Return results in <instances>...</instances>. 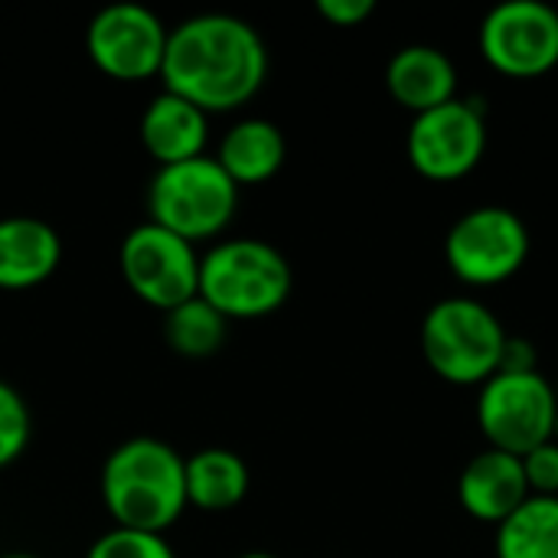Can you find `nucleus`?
<instances>
[{
  "instance_id": "obj_3",
  "label": "nucleus",
  "mask_w": 558,
  "mask_h": 558,
  "mask_svg": "<svg viewBox=\"0 0 558 558\" xmlns=\"http://www.w3.org/2000/svg\"><path fill=\"white\" fill-rule=\"evenodd\" d=\"M294 275L288 258L262 239H219L199 255V298L226 320H258L284 307Z\"/></svg>"
},
{
  "instance_id": "obj_13",
  "label": "nucleus",
  "mask_w": 558,
  "mask_h": 558,
  "mask_svg": "<svg viewBox=\"0 0 558 558\" xmlns=\"http://www.w3.org/2000/svg\"><path fill=\"white\" fill-rule=\"evenodd\" d=\"M141 144L157 167H173L206 157L209 114L199 111L193 101L163 88L160 95L150 98V105L141 114Z\"/></svg>"
},
{
  "instance_id": "obj_2",
  "label": "nucleus",
  "mask_w": 558,
  "mask_h": 558,
  "mask_svg": "<svg viewBox=\"0 0 558 558\" xmlns=\"http://www.w3.org/2000/svg\"><path fill=\"white\" fill-rule=\"evenodd\" d=\"M186 458L160 438L121 441L101 468V500L114 526L167 533L186 504Z\"/></svg>"
},
{
  "instance_id": "obj_6",
  "label": "nucleus",
  "mask_w": 558,
  "mask_h": 558,
  "mask_svg": "<svg viewBox=\"0 0 558 558\" xmlns=\"http://www.w3.org/2000/svg\"><path fill=\"white\" fill-rule=\"evenodd\" d=\"M558 402L553 383L536 373H497L481 386L477 425L490 448L507 454H530L553 441Z\"/></svg>"
},
{
  "instance_id": "obj_26",
  "label": "nucleus",
  "mask_w": 558,
  "mask_h": 558,
  "mask_svg": "<svg viewBox=\"0 0 558 558\" xmlns=\"http://www.w3.org/2000/svg\"><path fill=\"white\" fill-rule=\"evenodd\" d=\"M0 558H39V556H29V553H3Z\"/></svg>"
},
{
  "instance_id": "obj_27",
  "label": "nucleus",
  "mask_w": 558,
  "mask_h": 558,
  "mask_svg": "<svg viewBox=\"0 0 558 558\" xmlns=\"http://www.w3.org/2000/svg\"><path fill=\"white\" fill-rule=\"evenodd\" d=\"M553 389H556V402H558V379H556V386H553Z\"/></svg>"
},
{
  "instance_id": "obj_12",
  "label": "nucleus",
  "mask_w": 558,
  "mask_h": 558,
  "mask_svg": "<svg viewBox=\"0 0 558 558\" xmlns=\"http://www.w3.org/2000/svg\"><path fill=\"white\" fill-rule=\"evenodd\" d=\"M530 494L523 461L517 454L487 448L458 477V500L468 517L500 526Z\"/></svg>"
},
{
  "instance_id": "obj_4",
  "label": "nucleus",
  "mask_w": 558,
  "mask_h": 558,
  "mask_svg": "<svg viewBox=\"0 0 558 558\" xmlns=\"http://www.w3.org/2000/svg\"><path fill=\"white\" fill-rule=\"evenodd\" d=\"M507 330L477 298H445L422 320V353L432 373L454 386H484L500 373Z\"/></svg>"
},
{
  "instance_id": "obj_11",
  "label": "nucleus",
  "mask_w": 558,
  "mask_h": 558,
  "mask_svg": "<svg viewBox=\"0 0 558 558\" xmlns=\"http://www.w3.org/2000/svg\"><path fill=\"white\" fill-rule=\"evenodd\" d=\"M484 59L510 78H539L558 65V10L543 0H507L481 20Z\"/></svg>"
},
{
  "instance_id": "obj_18",
  "label": "nucleus",
  "mask_w": 558,
  "mask_h": 558,
  "mask_svg": "<svg viewBox=\"0 0 558 558\" xmlns=\"http://www.w3.org/2000/svg\"><path fill=\"white\" fill-rule=\"evenodd\" d=\"M497 558H558V497H526L494 539Z\"/></svg>"
},
{
  "instance_id": "obj_14",
  "label": "nucleus",
  "mask_w": 558,
  "mask_h": 558,
  "mask_svg": "<svg viewBox=\"0 0 558 558\" xmlns=\"http://www.w3.org/2000/svg\"><path fill=\"white\" fill-rule=\"evenodd\" d=\"M62 262L59 232L36 216L0 219V291H29L56 275Z\"/></svg>"
},
{
  "instance_id": "obj_5",
  "label": "nucleus",
  "mask_w": 558,
  "mask_h": 558,
  "mask_svg": "<svg viewBox=\"0 0 558 558\" xmlns=\"http://www.w3.org/2000/svg\"><path fill=\"white\" fill-rule=\"evenodd\" d=\"M150 222L186 242L219 239L239 209V186L216 163V157H196L173 167H157L147 186Z\"/></svg>"
},
{
  "instance_id": "obj_10",
  "label": "nucleus",
  "mask_w": 558,
  "mask_h": 558,
  "mask_svg": "<svg viewBox=\"0 0 558 558\" xmlns=\"http://www.w3.org/2000/svg\"><path fill=\"white\" fill-rule=\"evenodd\" d=\"M170 29L144 3H108L101 7L85 33L88 59L98 72L114 82H147L160 75Z\"/></svg>"
},
{
  "instance_id": "obj_7",
  "label": "nucleus",
  "mask_w": 558,
  "mask_h": 558,
  "mask_svg": "<svg viewBox=\"0 0 558 558\" xmlns=\"http://www.w3.org/2000/svg\"><path fill=\"white\" fill-rule=\"evenodd\" d=\"M526 258L530 229L510 206H474L445 235V262L464 284H504Z\"/></svg>"
},
{
  "instance_id": "obj_22",
  "label": "nucleus",
  "mask_w": 558,
  "mask_h": 558,
  "mask_svg": "<svg viewBox=\"0 0 558 558\" xmlns=\"http://www.w3.org/2000/svg\"><path fill=\"white\" fill-rule=\"evenodd\" d=\"M533 497H558V445L546 441L520 458Z\"/></svg>"
},
{
  "instance_id": "obj_1",
  "label": "nucleus",
  "mask_w": 558,
  "mask_h": 558,
  "mask_svg": "<svg viewBox=\"0 0 558 558\" xmlns=\"http://www.w3.org/2000/svg\"><path fill=\"white\" fill-rule=\"evenodd\" d=\"M160 78L167 92L206 114L235 111L262 92L268 46L242 16L199 13L170 29Z\"/></svg>"
},
{
  "instance_id": "obj_20",
  "label": "nucleus",
  "mask_w": 558,
  "mask_h": 558,
  "mask_svg": "<svg viewBox=\"0 0 558 558\" xmlns=\"http://www.w3.org/2000/svg\"><path fill=\"white\" fill-rule=\"evenodd\" d=\"M33 418L26 399L0 379V471L10 468L29 445Z\"/></svg>"
},
{
  "instance_id": "obj_23",
  "label": "nucleus",
  "mask_w": 558,
  "mask_h": 558,
  "mask_svg": "<svg viewBox=\"0 0 558 558\" xmlns=\"http://www.w3.org/2000/svg\"><path fill=\"white\" fill-rule=\"evenodd\" d=\"M376 10L373 0H317V13L333 26H360Z\"/></svg>"
},
{
  "instance_id": "obj_24",
  "label": "nucleus",
  "mask_w": 558,
  "mask_h": 558,
  "mask_svg": "<svg viewBox=\"0 0 558 558\" xmlns=\"http://www.w3.org/2000/svg\"><path fill=\"white\" fill-rule=\"evenodd\" d=\"M536 363H539V350L526 337H507L504 360H500L504 373H536Z\"/></svg>"
},
{
  "instance_id": "obj_16",
  "label": "nucleus",
  "mask_w": 558,
  "mask_h": 558,
  "mask_svg": "<svg viewBox=\"0 0 558 558\" xmlns=\"http://www.w3.org/2000/svg\"><path fill=\"white\" fill-rule=\"evenodd\" d=\"M288 157V141L281 128L268 118H242L235 121L216 150V163L229 173L235 186L268 183Z\"/></svg>"
},
{
  "instance_id": "obj_19",
  "label": "nucleus",
  "mask_w": 558,
  "mask_h": 558,
  "mask_svg": "<svg viewBox=\"0 0 558 558\" xmlns=\"http://www.w3.org/2000/svg\"><path fill=\"white\" fill-rule=\"evenodd\" d=\"M226 333H229V320L199 294L163 314V337L170 350L190 360L213 356L226 343Z\"/></svg>"
},
{
  "instance_id": "obj_15",
  "label": "nucleus",
  "mask_w": 558,
  "mask_h": 558,
  "mask_svg": "<svg viewBox=\"0 0 558 558\" xmlns=\"http://www.w3.org/2000/svg\"><path fill=\"white\" fill-rule=\"evenodd\" d=\"M386 85L402 108L422 114L458 98V69L451 56L441 52L438 46L415 43V46H402L389 59Z\"/></svg>"
},
{
  "instance_id": "obj_25",
  "label": "nucleus",
  "mask_w": 558,
  "mask_h": 558,
  "mask_svg": "<svg viewBox=\"0 0 558 558\" xmlns=\"http://www.w3.org/2000/svg\"><path fill=\"white\" fill-rule=\"evenodd\" d=\"M239 558H278V556H271V553H245V556H239Z\"/></svg>"
},
{
  "instance_id": "obj_17",
  "label": "nucleus",
  "mask_w": 558,
  "mask_h": 558,
  "mask_svg": "<svg viewBox=\"0 0 558 558\" xmlns=\"http://www.w3.org/2000/svg\"><path fill=\"white\" fill-rule=\"evenodd\" d=\"M186 504L196 510L222 513L245 500L248 464L229 448H203L186 458Z\"/></svg>"
},
{
  "instance_id": "obj_9",
  "label": "nucleus",
  "mask_w": 558,
  "mask_h": 558,
  "mask_svg": "<svg viewBox=\"0 0 558 558\" xmlns=\"http://www.w3.org/2000/svg\"><path fill=\"white\" fill-rule=\"evenodd\" d=\"M487 150V118L477 98H451L412 118L405 154L412 167L435 183L468 177Z\"/></svg>"
},
{
  "instance_id": "obj_8",
  "label": "nucleus",
  "mask_w": 558,
  "mask_h": 558,
  "mask_svg": "<svg viewBox=\"0 0 558 558\" xmlns=\"http://www.w3.org/2000/svg\"><path fill=\"white\" fill-rule=\"evenodd\" d=\"M124 284L160 314L193 301L199 294V255L196 245L167 232L157 222L134 226L118 252Z\"/></svg>"
},
{
  "instance_id": "obj_21",
  "label": "nucleus",
  "mask_w": 558,
  "mask_h": 558,
  "mask_svg": "<svg viewBox=\"0 0 558 558\" xmlns=\"http://www.w3.org/2000/svg\"><path fill=\"white\" fill-rule=\"evenodd\" d=\"M85 558H177L163 533H144V530H124L111 526L105 536H98Z\"/></svg>"
}]
</instances>
